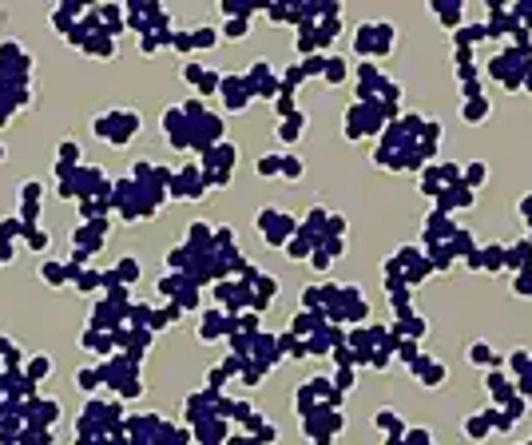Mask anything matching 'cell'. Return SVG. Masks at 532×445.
Wrapping results in <instances>:
<instances>
[{
    "instance_id": "obj_2",
    "label": "cell",
    "mask_w": 532,
    "mask_h": 445,
    "mask_svg": "<svg viewBox=\"0 0 532 445\" xmlns=\"http://www.w3.org/2000/svg\"><path fill=\"white\" fill-rule=\"evenodd\" d=\"M195 36H199V44H215V32H211V28H199Z\"/></svg>"
},
{
    "instance_id": "obj_1",
    "label": "cell",
    "mask_w": 532,
    "mask_h": 445,
    "mask_svg": "<svg viewBox=\"0 0 532 445\" xmlns=\"http://www.w3.org/2000/svg\"><path fill=\"white\" fill-rule=\"evenodd\" d=\"M472 362L477 366H485V362H492V350L485 346V342H472Z\"/></svg>"
},
{
    "instance_id": "obj_4",
    "label": "cell",
    "mask_w": 532,
    "mask_h": 445,
    "mask_svg": "<svg viewBox=\"0 0 532 445\" xmlns=\"http://www.w3.org/2000/svg\"><path fill=\"white\" fill-rule=\"evenodd\" d=\"M330 231H338V234H342V231H346V219H342V215H334V219H330Z\"/></svg>"
},
{
    "instance_id": "obj_5",
    "label": "cell",
    "mask_w": 532,
    "mask_h": 445,
    "mask_svg": "<svg viewBox=\"0 0 532 445\" xmlns=\"http://www.w3.org/2000/svg\"><path fill=\"white\" fill-rule=\"evenodd\" d=\"M524 445H532V441H524Z\"/></svg>"
},
{
    "instance_id": "obj_3",
    "label": "cell",
    "mask_w": 532,
    "mask_h": 445,
    "mask_svg": "<svg viewBox=\"0 0 532 445\" xmlns=\"http://www.w3.org/2000/svg\"><path fill=\"white\" fill-rule=\"evenodd\" d=\"M485 115V104H469V120H481Z\"/></svg>"
}]
</instances>
